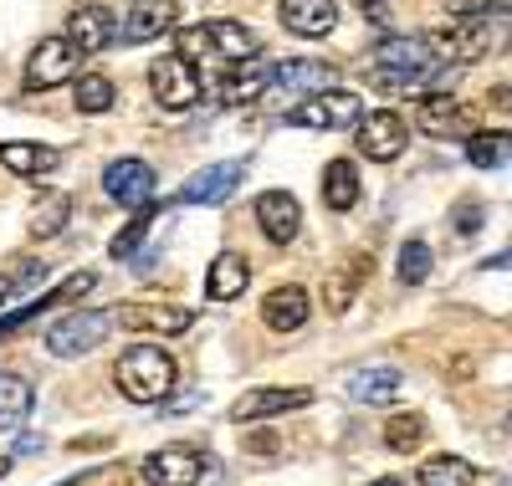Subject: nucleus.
Returning <instances> with one entry per match:
<instances>
[{
    "label": "nucleus",
    "mask_w": 512,
    "mask_h": 486,
    "mask_svg": "<svg viewBox=\"0 0 512 486\" xmlns=\"http://www.w3.org/2000/svg\"><path fill=\"white\" fill-rule=\"evenodd\" d=\"M190 72L205 67V72H226V67H241L251 57H262V41H256L241 21H200L180 36V52H175Z\"/></svg>",
    "instance_id": "obj_1"
},
{
    "label": "nucleus",
    "mask_w": 512,
    "mask_h": 486,
    "mask_svg": "<svg viewBox=\"0 0 512 486\" xmlns=\"http://www.w3.org/2000/svg\"><path fill=\"white\" fill-rule=\"evenodd\" d=\"M113 379L134 405H159L169 394V384H175V359H169L159 343H134V348L118 353Z\"/></svg>",
    "instance_id": "obj_2"
},
{
    "label": "nucleus",
    "mask_w": 512,
    "mask_h": 486,
    "mask_svg": "<svg viewBox=\"0 0 512 486\" xmlns=\"http://www.w3.org/2000/svg\"><path fill=\"white\" fill-rule=\"evenodd\" d=\"M364 118V98L354 93V87H318V93H308L303 103H292L287 123L297 128H323V134H333V128H354Z\"/></svg>",
    "instance_id": "obj_3"
},
{
    "label": "nucleus",
    "mask_w": 512,
    "mask_h": 486,
    "mask_svg": "<svg viewBox=\"0 0 512 486\" xmlns=\"http://www.w3.org/2000/svg\"><path fill=\"white\" fill-rule=\"evenodd\" d=\"M108 333H113L108 313H67L47 328V353H57V359H82V353H93Z\"/></svg>",
    "instance_id": "obj_4"
},
{
    "label": "nucleus",
    "mask_w": 512,
    "mask_h": 486,
    "mask_svg": "<svg viewBox=\"0 0 512 486\" xmlns=\"http://www.w3.org/2000/svg\"><path fill=\"white\" fill-rule=\"evenodd\" d=\"M410 144V118L395 113V108H379V113H364L359 118V154L364 159H379V164H390L400 159Z\"/></svg>",
    "instance_id": "obj_5"
},
{
    "label": "nucleus",
    "mask_w": 512,
    "mask_h": 486,
    "mask_svg": "<svg viewBox=\"0 0 512 486\" xmlns=\"http://www.w3.org/2000/svg\"><path fill=\"white\" fill-rule=\"evenodd\" d=\"M379 72H446L436 36H384L374 47Z\"/></svg>",
    "instance_id": "obj_6"
},
{
    "label": "nucleus",
    "mask_w": 512,
    "mask_h": 486,
    "mask_svg": "<svg viewBox=\"0 0 512 486\" xmlns=\"http://www.w3.org/2000/svg\"><path fill=\"white\" fill-rule=\"evenodd\" d=\"M113 328H154V333H190L195 328V313L190 307H175V302H118L108 307Z\"/></svg>",
    "instance_id": "obj_7"
},
{
    "label": "nucleus",
    "mask_w": 512,
    "mask_h": 486,
    "mask_svg": "<svg viewBox=\"0 0 512 486\" xmlns=\"http://www.w3.org/2000/svg\"><path fill=\"white\" fill-rule=\"evenodd\" d=\"M149 87H154V98L169 108V113H185V108H195L200 103V77L169 52V57H159L154 67H149Z\"/></svg>",
    "instance_id": "obj_8"
},
{
    "label": "nucleus",
    "mask_w": 512,
    "mask_h": 486,
    "mask_svg": "<svg viewBox=\"0 0 512 486\" xmlns=\"http://www.w3.org/2000/svg\"><path fill=\"white\" fill-rule=\"evenodd\" d=\"M175 21H180V0H134V11L123 16L118 41H128V47H149V41L175 31Z\"/></svg>",
    "instance_id": "obj_9"
},
{
    "label": "nucleus",
    "mask_w": 512,
    "mask_h": 486,
    "mask_svg": "<svg viewBox=\"0 0 512 486\" xmlns=\"http://www.w3.org/2000/svg\"><path fill=\"white\" fill-rule=\"evenodd\" d=\"M241 180H246V159H221V164L200 169L195 180L180 185V205H221V200L236 195Z\"/></svg>",
    "instance_id": "obj_10"
},
{
    "label": "nucleus",
    "mask_w": 512,
    "mask_h": 486,
    "mask_svg": "<svg viewBox=\"0 0 512 486\" xmlns=\"http://www.w3.org/2000/svg\"><path fill=\"white\" fill-rule=\"evenodd\" d=\"M62 77H77V52L67 47V36H47L36 41L26 57V87L41 93V87H57Z\"/></svg>",
    "instance_id": "obj_11"
},
{
    "label": "nucleus",
    "mask_w": 512,
    "mask_h": 486,
    "mask_svg": "<svg viewBox=\"0 0 512 486\" xmlns=\"http://www.w3.org/2000/svg\"><path fill=\"white\" fill-rule=\"evenodd\" d=\"M103 190H108V200H118L128 210H144L154 195V169L144 159H113L103 169Z\"/></svg>",
    "instance_id": "obj_12"
},
{
    "label": "nucleus",
    "mask_w": 512,
    "mask_h": 486,
    "mask_svg": "<svg viewBox=\"0 0 512 486\" xmlns=\"http://www.w3.org/2000/svg\"><path fill=\"white\" fill-rule=\"evenodd\" d=\"M210 471V461L200 451H185V446H169V451H154L144 461V481L149 486H200V476Z\"/></svg>",
    "instance_id": "obj_13"
},
{
    "label": "nucleus",
    "mask_w": 512,
    "mask_h": 486,
    "mask_svg": "<svg viewBox=\"0 0 512 486\" xmlns=\"http://www.w3.org/2000/svg\"><path fill=\"white\" fill-rule=\"evenodd\" d=\"M303 405H313V389H246L241 400L231 405V420L251 425V420H272V415L303 410Z\"/></svg>",
    "instance_id": "obj_14"
},
{
    "label": "nucleus",
    "mask_w": 512,
    "mask_h": 486,
    "mask_svg": "<svg viewBox=\"0 0 512 486\" xmlns=\"http://www.w3.org/2000/svg\"><path fill=\"white\" fill-rule=\"evenodd\" d=\"M108 41H118V26H113V11L108 6H77L67 16V47L82 57V52H103Z\"/></svg>",
    "instance_id": "obj_15"
},
{
    "label": "nucleus",
    "mask_w": 512,
    "mask_h": 486,
    "mask_svg": "<svg viewBox=\"0 0 512 486\" xmlns=\"http://www.w3.org/2000/svg\"><path fill=\"white\" fill-rule=\"evenodd\" d=\"M308 313H313L308 287H297V282L267 292V302H262V323H267L272 333H297V328H308Z\"/></svg>",
    "instance_id": "obj_16"
},
{
    "label": "nucleus",
    "mask_w": 512,
    "mask_h": 486,
    "mask_svg": "<svg viewBox=\"0 0 512 486\" xmlns=\"http://www.w3.org/2000/svg\"><path fill=\"white\" fill-rule=\"evenodd\" d=\"M256 220H262L267 241L287 246V241H297V231H303V205H297L287 190H267L262 200H256Z\"/></svg>",
    "instance_id": "obj_17"
},
{
    "label": "nucleus",
    "mask_w": 512,
    "mask_h": 486,
    "mask_svg": "<svg viewBox=\"0 0 512 486\" xmlns=\"http://www.w3.org/2000/svg\"><path fill=\"white\" fill-rule=\"evenodd\" d=\"M277 21L292 36H328L338 26V6H333V0H282Z\"/></svg>",
    "instance_id": "obj_18"
},
{
    "label": "nucleus",
    "mask_w": 512,
    "mask_h": 486,
    "mask_svg": "<svg viewBox=\"0 0 512 486\" xmlns=\"http://www.w3.org/2000/svg\"><path fill=\"white\" fill-rule=\"evenodd\" d=\"M0 164L21 180H47V174L62 169V149L52 144H0Z\"/></svg>",
    "instance_id": "obj_19"
},
{
    "label": "nucleus",
    "mask_w": 512,
    "mask_h": 486,
    "mask_svg": "<svg viewBox=\"0 0 512 486\" xmlns=\"http://www.w3.org/2000/svg\"><path fill=\"white\" fill-rule=\"evenodd\" d=\"M251 282V267H246V256L236 251H221L216 261H210V272H205V297L210 302H236Z\"/></svg>",
    "instance_id": "obj_20"
},
{
    "label": "nucleus",
    "mask_w": 512,
    "mask_h": 486,
    "mask_svg": "<svg viewBox=\"0 0 512 486\" xmlns=\"http://www.w3.org/2000/svg\"><path fill=\"white\" fill-rule=\"evenodd\" d=\"M395 389H400V369L395 364H369V369L349 374V394L359 405H384Z\"/></svg>",
    "instance_id": "obj_21"
},
{
    "label": "nucleus",
    "mask_w": 512,
    "mask_h": 486,
    "mask_svg": "<svg viewBox=\"0 0 512 486\" xmlns=\"http://www.w3.org/2000/svg\"><path fill=\"white\" fill-rule=\"evenodd\" d=\"M354 200H359V169H354V159H333L323 169V205L328 210H354Z\"/></svg>",
    "instance_id": "obj_22"
},
{
    "label": "nucleus",
    "mask_w": 512,
    "mask_h": 486,
    "mask_svg": "<svg viewBox=\"0 0 512 486\" xmlns=\"http://www.w3.org/2000/svg\"><path fill=\"white\" fill-rule=\"evenodd\" d=\"M374 87H384V93H405V98H441L446 93V72H374Z\"/></svg>",
    "instance_id": "obj_23"
},
{
    "label": "nucleus",
    "mask_w": 512,
    "mask_h": 486,
    "mask_svg": "<svg viewBox=\"0 0 512 486\" xmlns=\"http://www.w3.org/2000/svg\"><path fill=\"white\" fill-rule=\"evenodd\" d=\"M267 87H272V62H262V57H251L226 87H221V98L236 108V103H251V98H262L267 93Z\"/></svg>",
    "instance_id": "obj_24"
},
{
    "label": "nucleus",
    "mask_w": 512,
    "mask_h": 486,
    "mask_svg": "<svg viewBox=\"0 0 512 486\" xmlns=\"http://www.w3.org/2000/svg\"><path fill=\"white\" fill-rule=\"evenodd\" d=\"M31 420V384L21 374H0V430H21Z\"/></svg>",
    "instance_id": "obj_25"
},
{
    "label": "nucleus",
    "mask_w": 512,
    "mask_h": 486,
    "mask_svg": "<svg viewBox=\"0 0 512 486\" xmlns=\"http://www.w3.org/2000/svg\"><path fill=\"white\" fill-rule=\"evenodd\" d=\"M456 118H472V113H466L456 98H425L420 103V128H425V134H466V139H472V128H461Z\"/></svg>",
    "instance_id": "obj_26"
},
{
    "label": "nucleus",
    "mask_w": 512,
    "mask_h": 486,
    "mask_svg": "<svg viewBox=\"0 0 512 486\" xmlns=\"http://www.w3.org/2000/svg\"><path fill=\"white\" fill-rule=\"evenodd\" d=\"M415 481L420 486H472L477 471H472V461H461V456H431V461H420Z\"/></svg>",
    "instance_id": "obj_27"
},
{
    "label": "nucleus",
    "mask_w": 512,
    "mask_h": 486,
    "mask_svg": "<svg viewBox=\"0 0 512 486\" xmlns=\"http://www.w3.org/2000/svg\"><path fill=\"white\" fill-rule=\"evenodd\" d=\"M431 267H436V256H431V241H405L400 246V261H395V272L405 287H420V282H431Z\"/></svg>",
    "instance_id": "obj_28"
},
{
    "label": "nucleus",
    "mask_w": 512,
    "mask_h": 486,
    "mask_svg": "<svg viewBox=\"0 0 512 486\" xmlns=\"http://www.w3.org/2000/svg\"><path fill=\"white\" fill-rule=\"evenodd\" d=\"M67 220H72V200L67 195H41V205L31 210V236L47 241V236H57L67 226Z\"/></svg>",
    "instance_id": "obj_29"
},
{
    "label": "nucleus",
    "mask_w": 512,
    "mask_h": 486,
    "mask_svg": "<svg viewBox=\"0 0 512 486\" xmlns=\"http://www.w3.org/2000/svg\"><path fill=\"white\" fill-rule=\"evenodd\" d=\"M72 98H77V113H108L113 108V82L103 72H82Z\"/></svg>",
    "instance_id": "obj_30"
},
{
    "label": "nucleus",
    "mask_w": 512,
    "mask_h": 486,
    "mask_svg": "<svg viewBox=\"0 0 512 486\" xmlns=\"http://www.w3.org/2000/svg\"><path fill=\"white\" fill-rule=\"evenodd\" d=\"M507 154H512V139L502 134V128H497V134H472V139H466V159H472L477 169H497Z\"/></svg>",
    "instance_id": "obj_31"
},
{
    "label": "nucleus",
    "mask_w": 512,
    "mask_h": 486,
    "mask_svg": "<svg viewBox=\"0 0 512 486\" xmlns=\"http://www.w3.org/2000/svg\"><path fill=\"white\" fill-rule=\"evenodd\" d=\"M318 77H333L323 62H272V87H313Z\"/></svg>",
    "instance_id": "obj_32"
},
{
    "label": "nucleus",
    "mask_w": 512,
    "mask_h": 486,
    "mask_svg": "<svg viewBox=\"0 0 512 486\" xmlns=\"http://www.w3.org/2000/svg\"><path fill=\"white\" fill-rule=\"evenodd\" d=\"M425 440V420L420 415H390V425H384V446L390 451H415Z\"/></svg>",
    "instance_id": "obj_33"
},
{
    "label": "nucleus",
    "mask_w": 512,
    "mask_h": 486,
    "mask_svg": "<svg viewBox=\"0 0 512 486\" xmlns=\"http://www.w3.org/2000/svg\"><path fill=\"white\" fill-rule=\"evenodd\" d=\"M144 236H149V205H144V215L134 220V226H123V231H118V241H113V256H118V261H128V256H134V251L144 246Z\"/></svg>",
    "instance_id": "obj_34"
},
{
    "label": "nucleus",
    "mask_w": 512,
    "mask_h": 486,
    "mask_svg": "<svg viewBox=\"0 0 512 486\" xmlns=\"http://www.w3.org/2000/svg\"><path fill=\"white\" fill-rule=\"evenodd\" d=\"M349 302H354V282H349L344 272H333V277H328V307H333V313H344Z\"/></svg>",
    "instance_id": "obj_35"
},
{
    "label": "nucleus",
    "mask_w": 512,
    "mask_h": 486,
    "mask_svg": "<svg viewBox=\"0 0 512 486\" xmlns=\"http://www.w3.org/2000/svg\"><path fill=\"white\" fill-rule=\"evenodd\" d=\"M451 220H456V231L466 236V231H482L487 210H482V205H456V215H451Z\"/></svg>",
    "instance_id": "obj_36"
},
{
    "label": "nucleus",
    "mask_w": 512,
    "mask_h": 486,
    "mask_svg": "<svg viewBox=\"0 0 512 486\" xmlns=\"http://www.w3.org/2000/svg\"><path fill=\"white\" fill-rule=\"evenodd\" d=\"M277 446H282L277 435H251V440H246V451H251V456H272Z\"/></svg>",
    "instance_id": "obj_37"
},
{
    "label": "nucleus",
    "mask_w": 512,
    "mask_h": 486,
    "mask_svg": "<svg viewBox=\"0 0 512 486\" xmlns=\"http://www.w3.org/2000/svg\"><path fill=\"white\" fill-rule=\"evenodd\" d=\"M11 292H16V282H11V277H0V313H6V297H11Z\"/></svg>",
    "instance_id": "obj_38"
},
{
    "label": "nucleus",
    "mask_w": 512,
    "mask_h": 486,
    "mask_svg": "<svg viewBox=\"0 0 512 486\" xmlns=\"http://www.w3.org/2000/svg\"><path fill=\"white\" fill-rule=\"evenodd\" d=\"M369 486H405V481H395V476H384V481H369Z\"/></svg>",
    "instance_id": "obj_39"
},
{
    "label": "nucleus",
    "mask_w": 512,
    "mask_h": 486,
    "mask_svg": "<svg viewBox=\"0 0 512 486\" xmlns=\"http://www.w3.org/2000/svg\"><path fill=\"white\" fill-rule=\"evenodd\" d=\"M6 471H11V461H0V476H6Z\"/></svg>",
    "instance_id": "obj_40"
}]
</instances>
